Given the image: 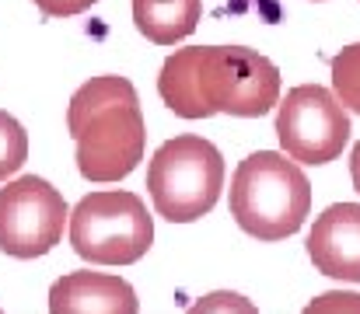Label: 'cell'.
Returning <instances> with one entry per match:
<instances>
[{"label":"cell","mask_w":360,"mask_h":314,"mask_svg":"<svg viewBox=\"0 0 360 314\" xmlns=\"http://www.w3.org/2000/svg\"><path fill=\"white\" fill-rule=\"evenodd\" d=\"M350 178H354V189L360 192V143L354 147V154H350Z\"/></svg>","instance_id":"cell-16"},{"label":"cell","mask_w":360,"mask_h":314,"mask_svg":"<svg viewBox=\"0 0 360 314\" xmlns=\"http://www.w3.org/2000/svg\"><path fill=\"white\" fill-rule=\"evenodd\" d=\"M147 189L154 209L172 223H193L217 207L224 189L221 150L193 133L161 143L147 164Z\"/></svg>","instance_id":"cell-4"},{"label":"cell","mask_w":360,"mask_h":314,"mask_svg":"<svg viewBox=\"0 0 360 314\" xmlns=\"http://www.w3.org/2000/svg\"><path fill=\"white\" fill-rule=\"evenodd\" d=\"M154 241V223L140 196L105 189L84 196L70 213V244L84 262L129 266L147 255Z\"/></svg>","instance_id":"cell-5"},{"label":"cell","mask_w":360,"mask_h":314,"mask_svg":"<svg viewBox=\"0 0 360 314\" xmlns=\"http://www.w3.org/2000/svg\"><path fill=\"white\" fill-rule=\"evenodd\" d=\"M133 287L112 273H67L49 290V314H136Z\"/></svg>","instance_id":"cell-9"},{"label":"cell","mask_w":360,"mask_h":314,"mask_svg":"<svg viewBox=\"0 0 360 314\" xmlns=\"http://www.w3.org/2000/svg\"><path fill=\"white\" fill-rule=\"evenodd\" d=\"M308 259L322 276L360 283V207L336 203L329 207L308 234Z\"/></svg>","instance_id":"cell-8"},{"label":"cell","mask_w":360,"mask_h":314,"mask_svg":"<svg viewBox=\"0 0 360 314\" xmlns=\"http://www.w3.org/2000/svg\"><path fill=\"white\" fill-rule=\"evenodd\" d=\"M189 314H259L252 301H245L241 294H231V290H214L207 297H200Z\"/></svg>","instance_id":"cell-13"},{"label":"cell","mask_w":360,"mask_h":314,"mask_svg":"<svg viewBox=\"0 0 360 314\" xmlns=\"http://www.w3.org/2000/svg\"><path fill=\"white\" fill-rule=\"evenodd\" d=\"M276 136L287 157L304 164H329L343 154L350 140V115L333 91L319 84H301L280 102Z\"/></svg>","instance_id":"cell-6"},{"label":"cell","mask_w":360,"mask_h":314,"mask_svg":"<svg viewBox=\"0 0 360 314\" xmlns=\"http://www.w3.org/2000/svg\"><path fill=\"white\" fill-rule=\"evenodd\" d=\"M304 314H360V294H347V290H329L322 297H315Z\"/></svg>","instance_id":"cell-14"},{"label":"cell","mask_w":360,"mask_h":314,"mask_svg":"<svg viewBox=\"0 0 360 314\" xmlns=\"http://www.w3.org/2000/svg\"><path fill=\"white\" fill-rule=\"evenodd\" d=\"M28 161V133L7 112H0V182L11 178Z\"/></svg>","instance_id":"cell-12"},{"label":"cell","mask_w":360,"mask_h":314,"mask_svg":"<svg viewBox=\"0 0 360 314\" xmlns=\"http://www.w3.org/2000/svg\"><path fill=\"white\" fill-rule=\"evenodd\" d=\"M161 102L182 119L266 115L280 102V70L245 46H193L175 49L158 77Z\"/></svg>","instance_id":"cell-1"},{"label":"cell","mask_w":360,"mask_h":314,"mask_svg":"<svg viewBox=\"0 0 360 314\" xmlns=\"http://www.w3.org/2000/svg\"><path fill=\"white\" fill-rule=\"evenodd\" d=\"M98 0H35V7L46 14V18H74V14H84L88 7H95Z\"/></svg>","instance_id":"cell-15"},{"label":"cell","mask_w":360,"mask_h":314,"mask_svg":"<svg viewBox=\"0 0 360 314\" xmlns=\"http://www.w3.org/2000/svg\"><path fill=\"white\" fill-rule=\"evenodd\" d=\"M333 88H336V98L360 115V42L333 56Z\"/></svg>","instance_id":"cell-11"},{"label":"cell","mask_w":360,"mask_h":314,"mask_svg":"<svg viewBox=\"0 0 360 314\" xmlns=\"http://www.w3.org/2000/svg\"><path fill=\"white\" fill-rule=\"evenodd\" d=\"M0 314H4V311H0Z\"/></svg>","instance_id":"cell-17"},{"label":"cell","mask_w":360,"mask_h":314,"mask_svg":"<svg viewBox=\"0 0 360 314\" xmlns=\"http://www.w3.org/2000/svg\"><path fill=\"white\" fill-rule=\"evenodd\" d=\"M67 126L77 140V171L88 182H120L143 161L147 126L126 77L105 74L81 84L67 108Z\"/></svg>","instance_id":"cell-2"},{"label":"cell","mask_w":360,"mask_h":314,"mask_svg":"<svg viewBox=\"0 0 360 314\" xmlns=\"http://www.w3.org/2000/svg\"><path fill=\"white\" fill-rule=\"evenodd\" d=\"M70 209L63 196L35 175L7 182L0 189V248L14 259H39L63 237Z\"/></svg>","instance_id":"cell-7"},{"label":"cell","mask_w":360,"mask_h":314,"mask_svg":"<svg viewBox=\"0 0 360 314\" xmlns=\"http://www.w3.org/2000/svg\"><path fill=\"white\" fill-rule=\"evenodd\" d=\"M203 0H133L136 32L158 46H175L189 39L200 25Z\"/></svg>","instance_id":"cell-10"},{"label":"cell","mask_w":360,"mask_h":314,"mask_svg":"<svg viewBox=\"0 0 360 314\" xmlns=\"http://www.w3.org/2000/svg\"><path fill=\"white\" fill-rule=\"evenodd\" d=\"M311 209V185L304 171L283 154L259 150L245 157L231 178V216L245 234L280 241L301 230Z\"/></svg>","instance_id":"cell-3"}]
</instances>
